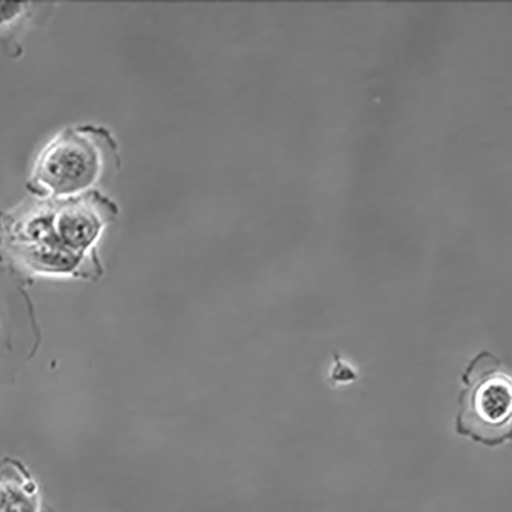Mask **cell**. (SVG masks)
<instances>
[{"mask_svg":"<svg viewBox=\"0 0 512 512\" xmlns=\"http://www.w3.org/2000/svg\"><path fill=\"white\" fill-rule=\"evenodd\" d=\"M119 216L97 190L68 198H34L0 210V265L25 283L35 277L97 282V245Z\"/></svg>","mask_w":512,"mask_h":512,"instance_id":"1","label":"cell"},{"mask_svg":"<svg viewBox=\"0 0 512 512\" xmlns=\"http://www.w3.org/2000/svg\"><path fill=\"white\" fill-rule=\"evenodd\" d=\"M118 145L107 127L64 128L38 153L26 190L34 198H68L97 186L119 167Z\"/></svg>","mask_w":512,"mask_h":512,"instance_id":"2","label":"cell"},{"mask_svg":"<svg viewBox=\"0 0 512 512\" xmlns=\"http://www.w3.org/2000/svg\"><path fill=\"white\" fill-rule=\"evenodd\" d=\"M458 397L456 431L489 448L511 439V379L501 361L487 351L467 365Z\"/></svg>","mask_w":512,"mask_h":512,"instance_id":"3","label":"cell"},{"mask_svg":"<svg viewBox=\"0 0 512 512\" xmlns=\"http://www.w3.org/2000/svg\"><path fill=\"white\" fill-rule=\"evenodd\" d=\"M26 283L0 265V381H10L30 358L16 348L18 329L39 331Z\"/></svg>","mask_w":512,"mask_h":512,"instance_id":"4","label":"cell"},{"mask_svg":"<svg viewBox=\"0 0 512 512\" xmlns=\"http://www.w3.org/2000/svg\"><path fill=\"white\" fill-rule=\"evenodd\" d=\"M0 512H42L39 487L19 460H0Z\"/></svg>","mask_w":512,"mask_h":512,"instance_id":"5","label":"cell"},{"mask_svg":"<svg viewBox=\"0 0 512 512\" xmlns=\"http://www.w3.org/2000/svg\"><path fill=\"white\" fill-rule=\"evenodd\" d=\"M36 9L34 2H0V37L10 36L26 27Z\"/></svg>","mask_w":512,"mask_h":512,"instance_id":"6","label":"cell"},{"mask_svg":"<svg viewBox=\"0 0 512 512\" xmlns=\"http://www.w3.org/2000/svg\"><path fill=\"white\" fill-rule=\"evenodd\" d=\"M334 367L331 373V380L335 384H344L347 382H352L357 379L358 374L343 359H341L338 354H334Z\"/></svg>","mask_w":512,"mask_h":512,"instance_id":"7","label":"cell"}]
</instances>
